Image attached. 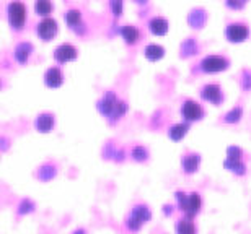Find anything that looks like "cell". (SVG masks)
Listing matches in <instances>:
<instances>
[{
    "label": "cell",
    "mask_w": 251,
    "mask_h": 234,
    "mask_svg": "<svg viewBox=\"0 0 251 234\" xmlns=\"http://www.w3.org/2000/svg\"><path fill=\"white\" fill-rule=\"evenodd\" d=\"M183 114L188 121H198V119L202 117V107H201L198 103L188 101L183 107Z\"/></svg>",
    "instance_id": "obj_6"
},
{
    "label": "cell",
    "mask_w": 251,
    "mask_h": 234,
    "mask_svg": "<svg viewBox=\"0 0 251 234\" xmlns=\"http://www.w3.org/2000/svg\"><path fill=\"white\" fill-rule=\"evenodd\" d=\"M46 83L48 86H52V88H57L62 85V73L59 68H49L48 73H46Z\"/></svg>",
    "instance_id": "obj_9"
},
{
    "label": "cell",
    "mask_w": 251,
    "mask_h": 234,
    "mask_svg": "<svg viewBox=\"0 0 251 234\" xmlns=\"http://www.w3.org/2000/svg\"><path fill=\"white\" fill-rule=\"evenodd\" d=\"M54 57H56L57 62H69V61H74L77 57V49H75L72 44H62L56 49L54 52Z\"/></svg>",
    "instance_id": "obj_5"
},
{
    "label": "cell",
    "mask_w": 251,
    "mask_h": 234,
    "mask_svg": "<svg viewBox=\"0 0 251 234\" xmlns=\"http://www.w3.org/2000/svg\"><path fill=\"white\" fill-rule=\"evenodd\" d=\"M149 28H150V31L153 34H157V36H163V34H167L168 31V21L162 17H155L150 20Z\"/></svg>",
    "instance_id": "obj_7"
},
{
    "label": "cell",
    "mask_w": 251,
    "mask_h": 234,
    "mask_svg": "<svg viewBox=\"0 0 251 234\" xmlns=\"http://www.w3.org/2000/svg\"><path fill=\"white\" fill-rule=\"evenodd\" d=\"M7 15H8V23L15 31H20L25 26V21H26V7L18 2V0H13V2L8 3L7 8Z\"/></svg>",
    "instance_id": "obj_1"
},
{
    "label": "cell",
    "mask_w": 251,
    "mask_h": 234,
    "mask_svg": "<svg viewBox=\"0 0 251 234\" xmlns=\"http://www.w3.org/2000/svg\"><path fill=\"white\" fill-rule=\"evenodd\" d=\"M29 52H31V46H29V44H26V43H23V44H20V46L17 47V52H15V57L18 59V62L25 64V62L28 61Z\"/></svg>",
    "instance_id": "obj_11"
},
{
    "label": "cell",
    "mask_w": 251,
    "mask_h": 234,
    "mask_svg": "<svg viewBox=\"0 0 251 234\" xmlns=\"http://www.w3.org/2000/svg\"><path fill=\"white\" fill-rule=\"evenodd\" d=\"M38 34L44 41H49L57 34V21L52 18H44L41 23L38 24Z\"/></svg>",
    "instance_id": "obj_3"
},
{
    "label": "cell",
    "mask_w": 251,
    "mask_h": 234,
    "mask_svg": "<svg viewBox=\"0 0 251 234\" xmlns=\"http://www.w3.org/2000/svg\"><path fill=\"white\" fill-rule=\"evenodd\" d=\"M145 56H147L150 61H157V59L163 57V47L157 46V44H150V46L145 49Z\"/></svg>",
    "instance_id": "obj_13"
},
{
    "label": "cell",
    "mask_w": 251,
    "mask_h": 234,
    "mask_svg": "<svg viewBox=\"0 0 251 234\" xmlns=\"http://www.w3.org/2000/svg\"><path fill=\"white\" fill-rule=\"evenodd\" d=\"M202 98L205 101L217 104L220 103V99H222V91H220V88L217 85H207V86H204L202 89Z\"/></svg>",
    "instance_id": "obj_8"
},
{
    "label": "cell",
    "mask_w": 251,
    "mask_h": 234,
    "mask_svg": "<svg viewBox=\"0 0 251 234\" xmlns=\"http://www.w3.org/2000/svg\"><path fill=\"white\" fill-rule=\"evenodd\" d=\"M121 34H123L124 41L127 44H130V46H134V44L140 39V33H139V29L135 26H124Z\"/></svg>",
    "instance_id": "obj_10"
},
{
    "label": "cell",
    "mask_w": 251,
    "mask_h": 234,
    "mask_svg": "<svg viewBox=\"0 0 251 234\" xmlns=\"http://www.w3.org/2000/svg\"><path fill=\"white\" fill-rule=\"evenodd\" d=\"M34 10H36V13L41 15V17H48L52 10V5L49 0H36V3H34Z\"/></svg>",
    "instance_id": "obj_12"
},
{
    "label": "cell",
    "mask_w": 251,
    "mask_h": 234,
    "mask_svg": "<svg viewBox=\"0 0 251 234\" xmlns=\"http://www.w3.org/2000/svg\"><path fill=\"white\" fill-rule=\"evenodd\" d=\"M178 231H179V234H194V226L191 221L184 220L183 223H179Z\"/></svg>",
    "instance_id": "obj_15"
},
{
    "label": "cell",
    "mask_w": 251,
    "mask_h": 234,
    "mask_svg": "<svg viewBox=\"0 0 251 234\" xmlns=\"http://www.w3.org/2000/svg\"><path fill=\"white\" fill-rule=\"evenodd\" d=\"M201 67H202L204 72L214 73V72L225 70V68L228 67V61L225 57H220V56H209L202 61Z\"/></svg>",
    "instance_id": "obj_2"
},
{
    "label": "cell",
    "mask_w": 251,
    "mask_h": 234,
    "mask_svg": "<svg viewBox=\"0 0 251 234\" xmlns=\"http://www.w3.org/2000/svg\"><path fill=\"white\" fill-rule=\"evenodd\" d=\"M227 38L232 43H242L248 38V26L245 23H232L227 28Z\"/></svg>",
    "instance_id": "obj_4"
},
{
    "label": "cell",
    "mask_w": 251,
    "mask_h": 234,
    "mask_svg": "<svg viewBox=\"0 0 251 234\" xmlns=\"http://www.w3.org/2000/svg\"><path fill=\"white\" fill-rule=\"evenodd\" d=\"M65 20H67V23L70 26H77L80 21V12L78 10H70L67 13V17H65Z\"/></svg>",
    "instance_id": "obj_14"
}]
</instances>
